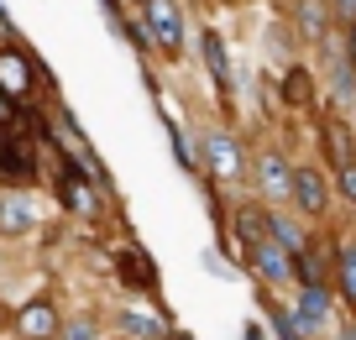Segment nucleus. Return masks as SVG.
I'll return each mask as SVG.
<instances>
[{"label":"nucleus","instance_id":"cd10ccee","mask_svg":"<svg viewBox=\"0 0 356 340\" xmlns=\"http://www.w3.org/2000/svg\"><path fill=\"white\" fill-rule=\"evenodd\" d=\"M0 194H6V188H0Z\"/></svg>","mask_w":356,"mask_h":340},{"label":"nucleus","instance_id":"9d476101","mask_svg":"<svg viewBox=\"0 0 356 340\" xmlns=\"http://www.w3.org/2000/svg\"><path fill=\"white\" fill-rule=\"evenodd\" d=\"M293 32H299V42L309 47H325L335 32V16H330V0H293V11H289Z\"/></svg>","mask_w":356,"mask_h":340},{"label":"nucleus","instance_id":"0eeeda50","mask_svg":"<svg viewBox=\"0 0 356 340\" xmlns=\"http://www.w3.org/2000/svg\"><path fill=\"white\" fill-rule=\"evenodd\" d=\"M58 330H63V309H58L53 298H26V304L11 314V335L16 340H58Z\"/></svg>","mask_w":356,"mask_h":340},{"label":"nucleus","instance_id":"b1692460","mask_svg":"<svg viewBox=\"0 0 356 340\" xmlns=\"http://www.w3.org/2000/svg\"><path fill=\"white\" fill-rule=\"evenodd\" d=\"M0 32H11V37H16V26H11V11H0Z\"/></svg>","mask_w":356,"mask_h":340},{"label":"nucleus","instance_id":"bb28decb","mask_svg":"<svg viewBox=\"0 0 356 340\" xmlns=\"http://www.w3.org/2000/svg\"><path fill=\"white\" fill-rule=\"evenodd\" d=\"M0 325H11V314H0Z\"/></svg>","mask_w":356,"mask_h":340},{"label":"nucleus","instance_id":"393cba45","mask_svg":"<svg viewBox=\"0 0 356 340\" xmlns=\"http://www.w3.org/2000/svg\"><path fill=\"white\" fill-rule=\"evenodd\" d=\"M215 6H241V0H215Z\"/></svg>","mask_w":356,"mask_h":340},{"label":"nucleus","instance_id":"39448f33","mask_svg":"<svg viewBox=\"0 0 356 340\" xmlns=\"http://www.w3.org/2000/svg\"><path fill=\"white\" fill-rule=\"evenodd\" d=\"M42 231V204H37L32 188H6L0 194V236L6 241H26V236Z\"/></svg>","mask_w":356,"mask_h":340},{"label":"nucleus","instance_id":"4be33fe9","mask_svg":"<svg viewBox=\"0 0 356 340\" xmlns=\"http://www.w3.org/2000/svg\"><path fill=\"white\" fill-rule=\"evenodd\" d=\"M330 16L335 26H356V0H330Z\"/></svg>","mask_w":356,"mask_h":340},{"label":"nucleus","instance_id":"aec40b11","mask_svg":"<svg viewBox=\"0 0 356 340\" xmlns=\"http://www.w3.org/2000/svg\"><path fill=\"white\" fill-rule=\"evenodd\" d=\"M267 319H273V325H278V340H304V330H299V319H293V309H283V304H273V298H267Z\"/></svg>","mask_w":356,"mask_h":340},{"label":"nucleus","instance_id":"9b49d317","mask_svg":"<svg viewBox=\"0 0 356 340\" xmlns=\"http://www.w3.org/2000/svg\"><path fill=\"white\" fill-rule=\"evenodd\" d=\"M246 267H252L257 277H262L267 288H278V283H293V252H283L273 236H267L262 246H252V252H241Z\"/></svg>","mask_w":356,"mask_h":340},{"label":"nucleus","instance_id":"f03ea898","mask_svg":"<svg viewBox=\"0 0 356 340\" xmlns=\"http://www.w3.org/2000/svg\"><path fill=\"white\" fill-rule=\"evenodd\" d=\"M142 22H147V32H152L157 58L178 63V58L189 53V22H184V6H178V0H142Z\"/></svg>","mask_w":356,"mask_h":340},{"label":"nucleus","instance_id":"dca6fc26","mask_svg":"<svg viewBox=\"0 0 356 340\" xmlns=\"http://www.w3.org/2000/svg\"><path fill=\"white\" fill-rule=\"evenodd\" d=\"M236 236H241V252L267 241V204L262 199H241L236 204Z\"/></svg>","mask_w":356,"mask_h":340},{"label":"nucleus","instance_id":"ddd939ff","mask_svg":"<svg viewBox=\"0 0 356 340\" xmlns=\"http://www.w3.org/2000/svg\"><path fill=\"white\" fill-rule=\"evenodd\" d=\"M330 298H335V288H330V283H309V288H299V298H293V319H299L304 335H314V330L330 325V309H335Z\"/></svg>","mask_w":356,"mask_h":340},{"label":"nucleus","instance_id":"7ed1b4c3","mask_svg":"<svg viewBox=\"0 0 356 340\" xmlns=\"http://www.w3.org/2000/svg\"><path fill=\"white\" fill-rule=\"evenodd\" d=\"M252 184H257V199L262 204H289V184H293V163L278 152V147H262L252 157Z\"/></svg>","mask_w":356,"mask_h":340},{"label":"nucleus","instance_id":"f257e3e1","mask_svg":"<svg viewBox=\"0 0 356 340\" xmlns=\"http://www.w3.org/2000/svg\"><path fill=\"white\" fill-rule=\"evenodd\" d=\"M246 168H252V157H246L241 136H236L231 126H210V131H200V173L210 178V184L236 188V184H246Z\"/></svg>","mask_w":356,"mask_h":340},{"label":"nucleus","instance_id":"423d86ee","mask_svg":"<svg viewBox=\"0 0 356 340\" xmlns=\"http://www.w3.org/2000/svg\"><path fill=\"white\" fill-rule=\"evenodd\" d=\"M32 184H37V157L26 136L0 126V188H32Z\"/></svg>","mask_w":356,"mask_h":340},{"label":"nucleus","instance_id":"a211bd4d","mask_svg":"<svg viewBox=\"0 0 356 340\" xmlns=\"http://www.w3.org/2000/svg\"><path fill=\"white\" fill-rule=\"evenodd\" d=\"M121 330L136 340H163V319L147 314V309H121Z\"/></svg>","mask_w":356,"mask_h":340},{"label":"nucleus","instance_id":"6ab92c4d","mask_svg":"<svg viewBox=\"0 0 356 340\" xmlns=\"http://www.w3.org/2000/svg\"><path fill=\"white\" fill-rule=\"evenodd\" d=\"M58 340H100V314H95V309H84V314H63Z\"/></svg>","mask_w":356,"mask_h":340},{"label":"nucleus","instance_id":"5701e85b","mask_svg":"<svg viewBox=\"0 0 356 340\" xmlns=\"http://www.w3.org/2000/svg\"><path fill=\"white\" fill-rule=\"evenodd\" d=\"M16 121H22V105H16L11 95H0V126H6V131H16Z\"/></svg>","mask_w":356,"mask_h":340},{"label":"nucleus","instance_id":"2eb2a0df","mask_svg":"<svg viewBox=\"0 0 356 340\" xmlns=\"http://www.w3.org/2000/svg\"><path fill=\"white\" fill-rule=\"evenodd\" d=\"M115 277H121L126 288H136V293H157V267H152V257H147L142 246L115 252Z\"/></svg>","mask_w":356,"mask_h":340},{"label":"nucleus","instance_id":"6e6552de","mask_svg":"<svg viewBox=\"0 0 356 340\" xmlns=\"http://www.w3.org/2000/svg\"><path fill=\"white\" fill-rule=\"evenodd\" d=\"M0 95H11L16 105H26V99L37 95V63H32V53L16 47V42L0 47Z\"/></svg>","mask_w":356,"mask_h":340},{"label":"nucleus","instance_id":"1a4fd4ad","mask_svg":"<svg viewBox=\"0 0 356 340\" xmlns=\"http://www.w3.org/2000/svg\"><path fill=\"white\" fill-rule=\"evenodd\" d=\"M58 173H63V178H58V194H63V204L74 209V215H84V220H89V215H100V194H95L100 184H95L84 168L68 163V157H58Z\"/></svg>","mask_w":356,"mask_h":340},{"label":"nucleus","instance_id":"4468645a","mask_svg":"<svg viewBox=\"0 0 356 340\" xmlns=\"http://www.w3.org/2000/svg\"><path fill=\"white\" fill-rule=\"evenodd\" d=\"M278 95H283V105H289V110H309V115H314V110H320V79H314L304 63H289Z\"/></svg>","mask_w":356,"mask_h":340},{"label":"nucleus","instance_id":"f8f14e48","mask_svg":"<svg viewBox=\"0 0 356 340\" xmlns=\"http://www.w3.org/2000/svg\"><path fill=\"white\" fill-rule=\"evenodd\" d=\"M200 58H204V74H210L215 95L231 99V89H236V79H231V47H225V37L215 32V26H204V32H200Z\"/></svg>","mask_w":356,"mask_h":340},{"label":"nucleus","instance_id":"412c9836","mask_svg":"<svg viewBox=\"0 0 356 340\" xmlns=\"http://www.w3.org/2000/svg\"><path fill=\"white\" fill-rule=\"evenodd\" d=\"M335 194H341L346 204H356V163H341V168H335Z\"/></svg>","mask_w":356,"mask_h":340},{"label":"nucleus","instance_id":"a878e982","mask_svg":"<svg viewBox=\"0 0 356 340\" xmlns=\"http://www.w3.org/2000/svg\"><path fill=\"white\" fill-rule=\"evenodd\" d=\"M351 163H356V136H351Z\"/></svg>","mask_w":356,"mask_h":340},{"label":"nucleus","instance_id":"20e7f679","mask_svg":"<svg viewBox=\"0 0 356 340\" xmlns=\"http://www.w3.org/2000/svg\"><path fill=\"white\" fill-rule=\"evenodd\" d=\"M330 178L320 173L314 163H293V184H289V204L299 209L304 220H325L330 215Z\"/></svg>","mask_w":356,"mask_h":340},{"label":"nucleus","instance_id":"f3484780","mask_svg":"<svg viewBox=\"0 0 356 340\" xmlns=\"http://www.w3.org/2000/svg\"><path fill=\"white\" fill-rule=\"evenodd\" d=\"M330 283H335V293H341V304L356 309V241H341V246H335Z\"/></svg>","mask_w":356,"mask_h":340}]
</instances>
